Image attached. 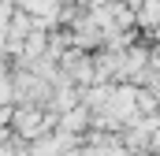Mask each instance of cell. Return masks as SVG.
<instances>
[{"label":"cell","instance_id":"6da1fadb","mask_svg":"<svg viewBox=\"0 0 160 156\" xmlns=\"http://www.w3.org/2000/svg\"><path fill=\"white\" fill-rule=\"evenodd\" d=\"M45 126H48V119L38 108H15L11 112V134L15 138H38Z\"/></svg>","mask_w":160,"mask_h":156},{"label":"cell","instance_id":"7a4b0ae2","mask_svg":"<svg viewBox=\"0 0 160 156\" xmlns=\"http://www.w3.org/2000/svg\"><path fill=\"white\" fill-rule=\"evenodd\" d=\"M11 89H15V100H45V82H41L34 71L26 75V71H19V75H11Z\"/></svg>","mask_w":160,"mask_h":156}]
</instances>
